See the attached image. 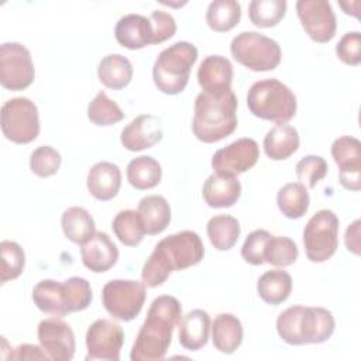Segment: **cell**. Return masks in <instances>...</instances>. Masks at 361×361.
I'll return each mask as SVG.
<instances>
[{
  "mask_svg": "<svg viewBox=\"0 0 361 361\" xmlns=\"http://www.w3.org/2000/svg\"><path fill=\"white\" fill-rule=\"evenodd\" d=\"M204 255V245L197 233L183 230L162 238L145 261L141 278L145 286L162 285L171 272L197 265Z\"/></svg>",
  "mask_w": 361,
  "mask_h": 361,
  "instance_id": "cell-1",
  "label": "cell"
},
{
  "mask_svg": "<svg viewBox=\"0 0 361 361\" xmlns=\"http://www.w3.org/2000/svg\"><path fill=\"white\" fill-rule=\"evenodd\" d=\"M182 316L180 302L171 295L155 298L133 344L131 361H161L172 341L173 329Z\"/></svg>",
  "mask_w": 361,
  "mask_h": 361,
  "instance_id": "cell-2",
  "label": "cell"
},
{
  "mask_svg": "<svg viewBox=\"0 0 361 361\" xmlns=\"http://www.w3.org/2000/svg\"><path fill=\"white\" fill-rule=\"evenodd\" d=\"M237 128V97L233 90L226 93L200 92L195 99L192 131L206 144L221 141Z\"/></svg>",
  "mask_w": 361,
  "mask_h": 361,
  "instance_id": "cell-3",
  "label": "cell"
},
{
  "mask_svg": "<svg viewBox=\"0 0 361 361\" xmlns=\"http://www.w3.org/2000/svg\"><path fill=\"white\" fill-rule=\"evenodd\" d=\"M334 327L331 312L319 306L295 305L285 309L276 319L279 337L292 345L324 343L334 333Z\"/></svg>",
  "mask_w": 361,
  "mask_h": 361,
  "instance_id": "cell-4",
  "label": "cell"
},
{
  "mask_svg": "<svg viewBox=\"0 0 361 361\" xmlns=\"http://www.w3.org/2000/svg\"><path fill=\"white\" fill-rule=\"evenodd\" d=\"M248 110L258 118L276 124L288 123L296 114V96L281 80L271 78L251 85L247 93Z\"/></svg>",
  "mask_w": 361,
  "mask_h": 361,
  "instance_id": "cell-5",
  "label": "cell"
},
{
  "mask_svg": "<svg viewBox=\"0 0 361 361\" xmlns=\"http://www.w3.org/2000/svg\"><path fill=\"white\" fill-rule=\"evenodd\" d=\"M196 59L197 48L188 41H178L161 51L152 66V79L158 90L165 94L183 92Z\"/></svg>",
  "mask_w": 361,
  "mask_h": 361,
  "instance_id": "cell-6",
  "label": "cell"
},
{
  "mask_svg": "<svg viewBox=\"0 0 361 361\" xmlns=\"http://www.w3.org/2000/svg\"><path fill=\"white\" fill-rule=\"evenodd\" d=\"M230 51L240 65L252 72L275 69L282 56L279 44L257 31H243L237 34L230 44Z\"/></svg>",
  "mask_w": 361,
  "mask_h": 361,
  "instance_id": "cell-7",
  "label": "cell"
},
{
  "mask_svg": "<svg viewBox=\"0 0 361 361\" xmlns=\"http://www.w3.org/2000/svg\"><path fill=\"white\" fill-rule=\"evenodd\" d=\"M338 217L333 210L316 212L305 226L303 244L306 257L312 262L330 259L338 247Z\"/></svg>",
  "mask_w": 361,
  "mask_h": 361,
  "instance_id": "cell-8",
  "label": "cell"
},
{
  "mask_svg": "<svg viewBox=\"0 0 361 361\" xmlns=\"http://www.w3.org/2000/svg\"><path fill=\"white\" fill-rule=\"evenodd\" d=\"M3 135L16 144H28L39 134L38 109L28 97H13L1 106Z\"/></svg>",
  "mask_w": 361,
  "mask_h": 361,
  "instance_id": "cell-9",
  "label": "cell"
},
{
  "mask_svg": "<svg viewBox=\"0 0 361 361\" xmlns=\"http://www.w3.org/2000/svg\"><path fill=\"white\" fill-rule=\"evenodd\" d=\"M145 283L133 279H113L102 289L104 309L117 320L130 322L135 319L145 302Z\"/></svg>",
  "mask_w": 361,
  "mask_h": 361,
  "instance_id": "cell-10",
  "label": "cell"
},
{
  "mask_svg": "<svg viewBox=\"0 0 361 361\" xmlns=\"http://www.w3.org/2000/svg\"><path fill=\"white\" fill-rule=\"evenodd\" d=\"M35 76L30 51L20 42L0 45V83L3 87L18 92L27 89Z\"/></svg>",
  "mask_w": 361,
  "mask_h": 361,
  "instance_id": "cell-11",
  "label": "cell"
},
{
  "mask_svg": "<svg viewBox=\"0 0 361 361\" xmlns=\"http://www.w3.org/2000/svg\"><path fill=\"white\" fill-rule=\"evenodd\" d=\"M124 343L121 326L109 319L94 320L86 333L87 361H118L120 350Z\"/></svg>",
  "mask_w": 361,
  "mask_h": 361,
  "instance_id": "cell-12",
  "label": "cell"
},
{
  "mask_svg": "<svg viewBox=\"0 0 361 361\" xmlns=\"http://www.w3.org/2000/svg\"><path fill=\"white\" fill-rule=\"evenodd\" d=\"M296 13L305 32L316 42L324 44L334 38L337 21L331 4L326 0H299Z\"/></svg>",
  "mask_w": 361,
  "mask_h": 361,
  "instance_id": "cell-13",
  "label": "cell"
},
{
  "mask_svg": "<svg viewBox=\"0 0 361 361\" xmlns=\"http://www.w3.org/2000/svg\"><path fill=\"white\" fill-rule=\"evenodd\" d=\"M259 158V147L252 138H238L224 148L217 149L212 158L214 173L238 176L251 169Z\"/></svg>",
  "mask_w": 361,
  "mask_h": 361,
  "instance_id": "cell-14",
  "label": "cell"
},
{
  "mask_svg": "<svg viewBox=\"0 0 361 361\" xmlns=\"http://www.w3.org/2000/svg\"><path fill=\"white\" fill-rule=\"evenodd\" d=\"M38 340L48 355L54 361H69L75 355V334L71 326L61 317H48L38 324Z\"/></svg>",
  "mask_w": 361,
  "mask_h": 361,
  "instance_id": "cell-15",
  "label": "cell"
},
{
  "mask_svg": "<svg viewBox=\"0 0 361 361\" xmlns=\"http://www.w3.org/2000/svg\"><path fill=\"white\" fill-rule=\"evenodd\" d=\"M331 157L338 165V180L343 188L361 189V142L351 135H343L331 144Z\"/></svg>",
  "mask_w": 361,
  "mask_h": 361,
  "instance_id": "cell-16",
  "label": "cell"
},
{
  "mask_svg": "<svg viewBox=\"0 0 361 361\" xmlns=\"http://www.w3.org/2000/svg\"><path fill=\"white\" fill-rule=\"evenodd\" d=\"M164 130L161 118L154 114H141L121 130L120 141L128 151L152 148L162 140Z\"/></svg>",
  "mask_w": 361,
  "mask_h": 361,
  "instance_id": "cell-17",
  "label": "cell"
},
{
  "mask_svg": "<svg viewBox=\"0 0 361 361\" xmlns=\"http://www.w3.org/2000/svg\"><path fill=\"white\" fill-rule=\"evenodd\" d=\"M83 265L92 272L102 274L116 265L118 259V248L107 233L96 231L80 248Z\"/></svg>",
  "mask_w": 361,
  "mask_h": 361,
  "instance_id": "cell-18",
  "label": "cell"
},
{
  "mask_svg": "<svg viewBox=\"0 0 361 361\" xmlns=\"http://www.w3.org/2000/svg\"><path fill=\"white\" fill-rule=\"evenodd\" d=\"M197 82L203 92L226 93L231 90L233 65L221 55L206 56L197 69Z\"/></svg>",
  "mask_w": 361,
  "mask_h": 361,
  "instance_id": "cell-19",
  "label": "cell"
},
{
  "mask_svg": "<svg viewBox=\"0 0 361 361\" xmlns=\"http://www.w3.org/2000/svg\"><path fill=\"white\" fill-rule=\"evenodd\" d=\"M86 186L89 193L102 202L111 200L117 196L121 186V171L120 168L107 161L94 164L86 178Z\"/></svg>",
  "mask_w": 361,
  "mask_h": 361,
  "instance_id": "cell-20",
  "label": "cell"
},
{
  "mask_svg": "<svg viewBox=\"0 0 361 361\" xmlns=\"http://www.w3.org/2000/svg\"><path fill=\"white\" fill-rule=\"evenodd\" d=\"M114 37L117 42L127 49H141L152 44V24L149 18L141 14H127L117 21Z\"/></svg>",
  "mask_w": 361,
  "mask_h": 361,
  "instance_id": "cell-21",
  "label": "cell"
},
{
  "mask_svg": "<svg viewBox=\"0 0 361 361\" xmlns=\"http://www.w3.org/2000/svg\"><path fill=\"white\" fill-rule=\"evenodd\" d=\"M202 195L210 207H231L240 199L241 183L237 176H226L213 172L204 180Z\"/></svg>",
  "mask_w": 361,
  "mask_h": 361,
  "instance_id": "cell-22",
  "label": "cell"
},
{
  "mask_svg": "<svg viewBox=\"0 0 361 361\" xmlns=\"http://www.w3.org/2000/svg\"><path fill=\"white\" fill-rule=\"evenodd\" d=\"M210 316L203 309H193L179 320V343L183 348L197 351L207 344L210 333Z\"/></svg>",
  "mask_w": 361,
  "mask_h": 361,
  "instance_id": "cell-23",
  "label": "cell"
},
{
  "mask_svg": "<svg viewBox=\"0 0 361 361\" xmlns=\"http://www.w3.org/2000/svg\"><path fill=\"white\" fill-rule=\"evenodd\" d=\"M243 324L231 313H220L212 324V340L216 350L223 354H233L243 343Z\"/></svg>",
  "mask_w": 361,
  "mask_h": 361,
  "instance_id": "cell-24",
  "label": "cell"
},
{
  "mask_svg": "<svg viewBox=\"0 0 361 361\" xmlns=\"http://www.w3.org/2000/svg\"><path fill=\"white\" fill-rule=\"evenodd\" d=\"M299 142V133L295 127L286 123L276 124L264 137V151L272 161H282L298 151Z\"/></svg>",
  "mask_w": 361,
  "mask_h": 361,
  "instance_id": "cell-25",
  "label": "cell"
},
{
  "mask_svg": "<svg viewBox=\"0 0 361 361\" xmlns=\"http://www.w3.org/2000/svg\"><path fill=\"white\" fill-rule=\"evenodd\" d=\"M137 212L144 224L145 233L155 235L162 233L171 223V207L164 196L149 195L140 200Z\"/></svg>",
  "mask_w": 361,
  "mask_h": 361,
  "instance_id": "cell-26",
  "label": "cell"
},
{
  "mask_svg": "<svg viewBox=\"0 0 361 361\" xmlns=\"http://www.w3.org/2000/svg\"><path fill=\"white\" fill-rule=\"evenodd\" d=\"M97 76L106 87L121 90L133 79V65L121 54H109L99 62Z\"/></svg>",
  "mask_w": 361,
  "mask_h": 361,
  "instance_id": "cell-27",
  "label": "cell"
},
{
  "mask_svg": "<svg viewBox=\"0 0 361 361\" xmlns=\"http://www.w3.org/2000/svg\"><path fill=\"white\" fill-rule=\"evenodd\" d=\"M32 300L35 306L48 314L63 317L69 314L65 303L63 282L54 279H42L32 289Z\"/></svg>",
  "mask_w": 361,
  "mask_h": 361,
  "instance_id": "cell-28",
  "label": "cell"
},
{
  "mask_svg": "<svg viewBox=\"0 0 361 361\" xmlns=\"http://www.w3.org/2000/svg\"><path fill=\"white\" fill-rule=\"evenodd\" d=\"M257 292L268 305H281L292 292V276L283 269L267 271L257 282Z\"/></svg>",
  "mask_w": 361,
  "mask_h": 361,
  "instance_id": "cell-29",
  "label": "cell"
},
{
  "mask_svg": "<svg viewBox=\"0 0 361 361\" xmlns=\"http://www.w3.org/2000/svg\"><path fill=\"white\" fill-rule=\"evenodd\" d=\"M61 226L65 237L79 245L85 244L96 233L93 217L79 206H72L62 213Z\"/></svg>",
  "mask_w": 361,
  "mask_h": 361,
  "instance_id": "cell-30",
  "label": "cell"
},
{
  "mask_svg": "<svg viewBox=\"0 0 361 361\" xmlns=\"http://www.w3.org/2000/svg\"><path fill=\"white\" fill-rule=\"evenodd\" d=\"M161 165L155 158L149 155L137 157L127 165V180L133 188L138 190L155 188L161 182Z\"/></svg>",
  "mask_w": 361,
  "mask_h": 361,
  "instance_id": "cell-31",
  "label": "cell"
},
{
  "mask_svg": "<svg viewBox=\"0 0 361 361\" xmlns=\"http://www.w3.org/2000/svg\"><path fill=\"white\" fill-rule=\"evenodd\" d=\"M206 231L212 245L216 250L227 251L237 243L241 228L235 217L230 214H217L207 221Z\"/></svg>",
  "mask_w": 361,
  "mask_h": 361,
  "instance_id": "cell-32",
  "label": "cell"
},
{
  "mask_svg": "<svg viewBox=\"0 0 361 361\" xmlns=\"http://www.w3.org/2000/svg\"><path fill=\"white\" fill-rule=\"evenodd\" d=\"M276 203L285 217L300 219L309 209V192L300 182H289L278 190Z\"/></svg>",
  "mask_w": 361,
  "mask_h": 361,
  "instance_id": "cell-33",
  "label": "cell"
},
{
  "mask_svg": "<svg viewBox=\"0 0 361 361\" xmlns=\"http://www.w3.org/2000/svg\"><path fill=\"white\" fill-rule=\"evenodd\" d=\"M241 18V6L234 0H214L206 11V23L216 32L233 30Z\"/></svg>",
  "mask_w": 361,
  "mask_h": 361,
  "instance_id": "cell-34",
  "label": "cell"
},
{
  "mask_svg": "<svg viewBox=\"0 0 361 361\" xmlns=\"http://www.w3.org/2000/svg\"><path fill=\"white\" fill-rule=\"evenodd\" d=\"M111 228L118 241L127 247L138 245L145 234V228L138 212L131 209L118 212L113 219Z\"/></svg>",
  "mask_w": 361,
  "mask_h": 361,
  "instance_id": "cell-35",
  "label": "cell"
},
{
  "mask_svg": "<svg viewBox=\"0 0 361 361\" xmlns=\"http://www.w3.org/2000/svg\"><path fill=\"white\" fill-rule=\"evenodd\" d=\"M286 6L285 0H252L248 4V17L257 27H275L285 17Z\"/></svg>",
  "mask_w": 361,
  "mask_h": 361,
  "instance_id": "cell-36",
  "label": "cell"
},
{
  "mask_svg": "<svg viewBox=\"0 0 361 361\" xmlns=\"http://www.w3.org/2000/svg\"><path fill=\"white\" fill-rule=\"evenodd\" d=\"M87 118L96 126L107 127L121 121L124 118V113L104 90H100L87 106Z\"/></svg>",
  "mask_w": 361,
  "mask_h": 361,
  "instance_id": "cell-37",
  "label": "cell"
},
{
  "mask_svg": "<svg viewBox=\"0 0 361 361\" xmlns=\"http://www.w3.org/2000/svg\"><path fill=\"white\" fill-rule=\"evenodd\" d=\"M298 255L299 250L292 238L271 235L264 250V262L275 267H288L298 259Z\"/></svg>",
  "mask_w": 361,
  "mask_h": 361,
  "instance_id": "cell-38",
  "label": "cell"
},
{
  "mask_svg": "<svg viewBox=\"0 0 361 361\" xmlns=\"http://www.w3.org/2000/svg\"><path fill=\"white\" fill-rule=\"evenodd\" d=\"M0 282L6 283L18 278L25 265V254L21 245L16 241L4 240L0 243Z\"/></svg>",
  "mask_w": 361,
  "mask_h": 361,
  "instance_id": "cell-39",
  "label": "cell"
},
{
  "mask_svg": "<svg viewBox=\"0 0 361 361\" xmlns=\"http://www.w3.org/2000/svg\"><path fill=\"white\" fill-rule=\"evenodd\" d=\"M63 292L66 309L69 313L85 310L93 299L90 283L80 276H72L63 281Z\"/></svg>",
  "mask_w": 361,
  "mask_h": 361,
  "instance_id": "cell-40",
  "label": "cell"
},
{
  "mask_svg": "<svg viewBox=\"0 0 361 361\" xmlns=\"http://www.w3.org/2000/svg\"><path fill=\"white\" fill-rule=\"evenodd\" d=\"M61 154L49 145H41L30 155V169L39 178H49L55 175L61 166Z\"/></svg>",
  "mask_w": 361,
  "mask_h": 361,
  "instance_id": "cell-41",
  "label": "cell"
},
{
  "mask_svg": "<svg viewBox=\"0 0 361 361\" xmlns=\"http://www.w3.org/2000/svg\"><path fill=\"white\" fill-rule=\"evenodd\" d=\"M295 169L299 182L312 189L327 175L329 166L320 155H306L296 164Z\"/></svg>",
  "mask_w": 361,
  "mask_h": 361,
  "instance_id": "cell-42",
  "label": "cell"
},
{
  "mask_svg": "<svg viewBox=\"0 0 361 361\" xmlns=\"http://www.w3.org/2000/svg\"><path fill=\"white\" fill-rule=\"evenodd\" d=\"M272 234L267 230H254L250 233L241 247V257L251 265H262L264 262V250Z\"/></svg>",
  "mask_w": 361,
  "mask_h": 361,
  "instance_id": "cell-43",
  "label": "cell"
},
{
  "mask_svg": "<svg viewBox=\"0 0 361 361\" xmlns=\"http://www.w3.org/2000/svg\"><path fill=\"white\" fill-rule=\"evenodd\" d=\"M336 54L345 65L357 66L361 63V34L358 31L345 32L336 45Z\"/></svg>",
  "mask_w": 361,
  "mask_h": 361,
  "instance_id": "cell-44",
  "label": "cell"
},
{
  "mask_svg": "<svg viewBox=\"0 0 361 361\" xmlns=\"http://www.w3.org/2000/svg\"><path fill=\"white\" fill-rule=\"evenodd\" d=\"M148 18L154 30L152 44H161L173 37V34L176 32L175 18L169 13H165L162 10H154Z\"/></svg>",
  "mask_w": 361,
  "mask_h": 361,
  "instance_id": "cell-45",
  "label": "cell"
},
{
  "mask_svg": "<svg viewBox=\"0 0 361 361\" xmlns=\"http://www.w3.org/2000/svg\"><path fill=\"white\" fill-rule=\"evenodd\" d=\"M11 360H49L42 347L34 344H21L14 348Z\"/></svg>",
  "mask_w": 361,
  "mask_h": 361,
  "instance_id": "cell-46",
  "label": "cell"
},
{
  "mask_svg": "<svg viewBox=\"0 0 361 361\" xmlns=\"http://www.w3.org/2000/svg\"><path fill=\"white\" fill-rule=\"evenodd\" d=\"M360 220H355L351 223L345 231V245L347 250L354 252L355 255H360Z\"/></svg>",
  "mask_w": 361,
  "mask_h": 361,
  "instance_id": "cell-47",
  "label": "cell"
},
{
  "mask_svg": "<svg viewBox=\"0 0 361 361\" xmlns=\"http://www.w3.org/2000/svg\"><path fill=\"white\" fill-rule=\"evenodd\" d=\"M340 4V7H343L344 8V13L345 14H350V3H338ZM351 16H354V17H358V11H351Z\"/></svg>",
  "mask_w": 361,
  "mask_h": 361,
  "instance_id": "cell-48",
  "label": "cell"
}]
</instances>
